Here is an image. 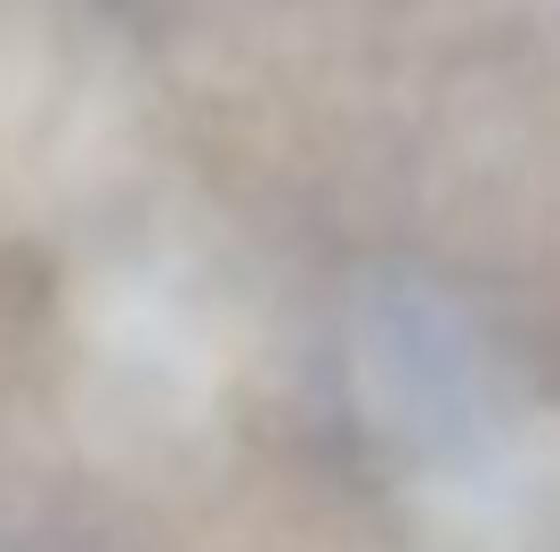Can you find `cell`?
Wrapping results in <instances>:
<instances>
[{
    "mask_svg": "<svg viewBox=\"0 0 560 552\" xmlns=\"http://www.w3.org/2000/svg\"><path fill=\"white\" fill-rule=\"evenodd\" d=\"M228 341L179 260H106L73 293V414L114 463H171L211 431Z\"/></svg>",
    "mask_w": 560,
    "mask_h": 552,
    "instance_id": "6da1fadb",
    "label": "cell"
},
{
    "mask_svg": "<svg viewBox=\"0 0 560 552\" xmlns=\"http://www.w3.org/2000/svg\"><path fill=\"white\" fill-rule=\"evenodd\" d=\"M139 146V82L122 42L66 0L0 9V227L98 203Z\"/></svg>",
    "mask_w": 560,
    "mask_h": 552,
    "instance_id": "7a4b0ae2",
    "label": "cell"
},
{
    "mask_svg": "<svg viewBox=\"0 0 560 552\" xmlns=\"http://www.w3.org/2000/svg\"><path fill=\"white\" fill-rule=\"evenodd\" d=\"M350 357H358V390L374 407V423L431 447L439 463L463 455L479 431H495L488 357H479L471 326L455 317V301H439L431 284H374L358 301Z\"/></svg>",
    "mask_w": 560,
    "mask_h": 552,
    "instance_id": "3957f363",
    "label": "cell"
}]
</instances>
